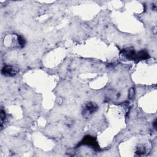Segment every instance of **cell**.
I'll return each mask as SVG.
<instances>
[{
    "label": "cell",
    "instance_id": "1",
    "mask_svg": "<svg viewBox=\"0 0 157 157\" xmlns=\"http://www.w3.org/2000/svg\"><path fill=\"white\" fill-rule=\"evenodd\" d=\"M122 55L126 57V58L131 60H145L149 57V54L144 51L136 52L133 50L125 49L122 51Z\"/></svg>",
    "mask_w": 157,
    "mask_h": 157
},
{
    "label": "cell",
    "instance_id": "2",
    "mask_svg": "<svg viewBox=\"0 0 157 157\" xmlns=\"http://www.w3.org/2000/svg\"><path fill=\"white\" fill-rule=\"evenodd\" d=\"M98 106L92 102H88L85 104L83 108V116L88 117L98 110Z\"/></svg>",
    "mask_w": 157,
    "mask_h": 157
},
{
    "label": "cell",
    "instance_id": "3",
    "mask_svg": "<svg viewBox=\"0 0 157 157\" xmlns=\"http://www.w3.org/2000/svg\"><path fill=\"white\" fill-rule=\"evenodd\" d=\"M18 73V69L12 66H4L1 69V73L3 75L12 77L16 75Z\"/></svg>",
    "mask_w": 157,
    "mask_h": 157
},
{
    "label": "cell",
    "instance_id": "4",
    "mask_svg": "<svg viewBox=\"0 0 157 157\" xmlns=\"http://www.w3.org/2000/svg\"><path fill=\"white\" fill-rule=\"evenodd\" d=\"M81 142L85 145H87L92 147L94 149L98 150L99 149V146L98 145L97 142L96 141V140H95V139L93 137L87 136L85 137Z\"/></svg>",
    "mask_w": 157,
    "mask_h": 157
},
{
    "label": "cell",
    "instance_id": "5",
    "mask_svg": "<svg viewBox=\"0 0 157 157\" xmlns=\"http://www.w3.org/2000/svg\"><path fill=\"white\" fill-rule=\"evenodd\" d=\"M1 116H0V118H1V127L3 128V126L4 123H5V120H6V113L4 111L3 109L1 108Z\"/></svg>",
    "mask_w": 157,
    "mask_h": 157
},
{
    "label": "cell",
    "instance_id": "6",
    "mask_svg": "<svg viewBox=\"0 0 157 157\" xmlns=\"http://www.w3.org/2000/svg\"><path fill=\"white\" fill-rule=\"evenodd\" d=\"M145 147L142 145H139L137 147V150L136 152V153L138 155H142L145 153Z\"/></svg>",
    "mask_w": 157,
    "mask_h": 157
},
{
    "label": "cell",
    "instance_id": "7",
    "mask_svg": "<svg viewBox=\"0 0 157 157\" xmlns=\"http://www.w3.org/2000/svg\"><path fill=\"white\" fill-rule=\"evenodd\" d=\"M17 43L18 44V46L21 47H23V46H25V39H23V38L21 36H18L17 35Z\"/></svg>",
    "mask_w": 157,
    "mask_h": 157
},
{
    "label": "cell",
    "instance_id": "8",
    "mask_svg": "<svg viewBox=\"0 0 157 157\" xmlns=\"http://www.w3.org/2000/svg\"><path fill=\"white\" fill-rule=\"evenodd\" d=\"M135 96V90L133 88H131L129 92V98L130 99H133V98H134Z\"/></svg>",
    "mask_w": 157,
    "mask_h": 157
}]
</instances>
